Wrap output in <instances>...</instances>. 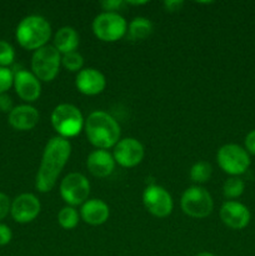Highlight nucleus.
Returning <instances> with one entry per match:
<instances>
[{"instance_id":"obj_1","label":"nucleus","mask_w":255,"mask_h":256,"mask_svg":"<svg viewBox=\"0 0 255 256\" xmlns=\"http://www.w3.org/2000/svg\"><path fill=\"white\" fill-rule=\"evenodd\" d=\"M72 155V144L68 139L52 136L45 144L39 169L35 178V188L39 192H49L56 185L58 178Z\"/></svg>"},{"instance_id":"obj_2","label":"nucleus","mask_w":255,"mask_h":256,"mask_svg":"<svg viewBox=\"0 0 255 256\" xmlns=\"http://www.w3.org/2000/svg\"><path fill=\"white\" fill-rule=\"evenodd\" d=\"M84 132L90 144L100 150L114 148L119 142L122 135L118 120L104 110H96L88 115Z\"/></svg>"},{"instance_id":"obj_3","label":"nucleus","mask_w":255,"mask_h":256,"mask_svg":"<svg viewBox=\"0 0 255 256\" xmlns=\"http://www.w3.org/2000/svg\"><path fill=\"white\" fill-rule=\"evenodd\" d=\"M15 38L20 46L35 52L48 45L52 38V25L42 15H28L18 24Z\"/></svg>"},{"instance_id":"obj_4","label":"nucleus","mask_w":255,"mask_h":256,"mask_svg":"<svg viewBox=\"0 0 255 256\" xmlns=\"http://www.w3.org/2000/svg\"><path fill=\"white\" fill-rule=\"evenodd\" d=\"M52 129L58 136L69 139L79 135L84 130L85 119L78 106L68 102L56 105L50 115Z\"/></svg>"},{"instance_id":"obj_5","label":"nucleus","mask_w":255,"mask_h":256,"mask_svg":"<svg viewBox=\"0 0 255 256\" xmlns=\"http://www.w3.org/2000/svg\"><path fill=\"white\" fill-rule=\"evenodd\" d=\"M180 208L185 215L192 219H205L214 210V200L205 188L192 185L182 192Z\"/></svg>"},{"instance_id":"obj_6","label":"nucleus","mask_w":255,"mask_h":256,"mask_svg":"<svg viewBox=\"0 0 255 256\" xmlns=\"http://www.w3.org/2000/svg\"><path fill=\"white\" fill-rule=\"evenodd\" d=\"M62 66V54L52 45L35 50L32 56V72L44 82L55 80Z\"/></svg>"},{"instance_id":"obj_7","label":"nucleus","mask_w":255,"mask_h":256,"mask_svg":"<svg viewBox=\"0 0 255 256\" xmlns=\"http://www.w3.org/2000/svg\"><path fill=\"white\" fill-rule=\"evenodd\" d=\"M92 30L95 36L104 42H115L128 32V22L119 12H100L94 18Z\"/></svg>"},{"instance_id":"obj_8","label":"nucleus","mask_w":255,"mask_h":256,"mask_svg":"<svg viewBox=\"0 0 255 256\" xmlns=\"http://www.w3.org/2000/svg\"><path fill=\"white\" fill-rule=\"evenodd\" d=\"M216 162L220 169L230 176H240L250 166V155L238 144H225L218 150Z\"/></svg>"},{"instance_id":"obj_9","label":"nucleus","mask_w":255,"mask_h":256,"mask_svg":"<svg viewBox=\"0 0 255 256\" xmlns=\"http://www.w3.org/2000/svg\"><path fill=\"white\" fill-rule=\"evenodd\" d=\"M60 196L69 206L82 205L90 195V182L85 175L80 172H70L59 185Z\"/></svg>"},{"instance_id":"obj_10","label":"nucleus","mask_w":255,"mask_h":256,"mask_svg":"<svg viewBox=\"0 0 255 256\" xmlns=\"http://www.w3.org/2000/svg\"><path fill=\"white\" fill-rule=\"evenodd\" d=\"M142 204L148 212L155 218L169 216L174 209V202L165 188L160 185H149L142 192Z\"/></svg>"},{"instance_id":"obj_11","label":"nucleus","mask_w":255,"mask_h":256,"mask_svg":"<svg viewBox=\"0 0 255 256\" xmlns=\"http://www.w3.org/2000/svg\"><path fill=\"white\" fill-rule=\"evenodd\" d=\"M115 162L122 168H134L142 162L145 155L144 145L135 138H124L112 148Z\"/></svg>"},{"instance_id":"obj_12","label":"nucleus","mask_w":255,"mask_h":256,"mask_svg":"<svg viewBox=\"0 0 255 256\" xmlns=\"http://www.w3.org/2000/svg\"><path fill=\"white\" fill-rule=\"evenodd\" d=\"M40 210H42V204L39 199L34 194L24 192L12 202L10 214L12 219L19 224H28L34 222L39 216Z\"/></svg>"},{"instance_id":"obj_13","label":"nucleus","mask_w":255,"mask_h":256,"mask_svg":"<svg viewBox=\"0 0 255 256\" xmlns=\"http://www.w3.org/2000/svg\"><path fill=\"white\" fill-rule=\"evenodd\" d=\"M219 216L222 224L232 230H242L249 225L252 219L250 210L236 200L225 202L220 208Z\"/></svg>"},{"instance_id":"obj_14","label":"nucleus","mask_w":255,"mask_h":256,"mask_svg":"<svg viewBox=\"0 0 255 256\" xmlns=\"http://www.w3.org/2000/svg\"><path fill=\"white\" fill-rule=\"evenodd\" d=\"M14 86L18 96L25 102H36L42 95V82L29 70H18L14 72Z\"/></svg>"},{"instance_id":"obj_15","label":"nucleus","mask_w":255,"mask_h":256,"mask_svg":"<svg viewBox=\"0 0 255 256\" xmlns=\"http://www.w3.org/2000/svg\"><path fill=\"white\" fill-rule=\"evenodd\" d=\"M75 86L78 92L86 96L102 94L106 88V78L95 68H84L75 76Z\"/></svg>"},{"instance_id":"obj_16","label":"nucleus","mask_w":255,"mask_h":256,"mask_svg":"<svg viewBox=\"0 0 255 256\" xmlns=\"http://www.w3.org/2000/svg\"><path fill=\"white\" fill-rule=\"evenodd\" d=\"M40 119V114L35 106L30 104L18 105L8 114L10 126L19 132H29L34 129Z\"/></svg>"},{"instance_id":"obj_17","label":"nucleus","mask_w":255,"mask_h":256,"mask_svg":"<svg viewBox=\"0 0 255 256\" xmlns=\"http://www.w3.org/2000/svg\"><path fill=\"white\" fill-rule=\"evenodd\" d=\"M80 219L88 225L99 226L105 224L110 216L109 205L102 199H88L80 208Z\"/></svg>"},{"instance_id":"obj_18","label":"nucleus","mask_w":255,"mask_h":256,"mask_svg":"<svg viewBox=\"0 0 255 256\" xmlns=\"http://www.w3.org/2000/svg\"><path fill=\"white\" fill-rule=\"evenodd\" d=\"M114 156L108 150L96 149L89 154L86 159V168L90 174L95 178H108L115 170Z\"/></svg>"},{"instance_id":"obj_19","label":"nucleus","mask_w":255,"mask_h":256,"mask_svg":"<svg viewBox=\"0 0 255 256\" xmlns=\"http://www.w3.org/2000/svg\"><path fill=\"white\" fill-rule=\"evenodd\" d=\"M52 46L62 55L76 52L79 46V34L72 26H62L52 38Z\"/></svg>"},{"instance_id":"obj_20","label":"nucleus","mask_w":255,"mask_h":256,"mask_svg":"<svg viewBox=\"0 0 255 256\" xmlns=\"http://www.w3.org/2000/svg\"><path fill=\"white\" fill-rule=\"evenodd\" d=\"M152 32H154V24L152 20L144 16H138L128 24L126 34L134 42H142V40L148 39L152 34Z\"/></svg>"},{"instance_id":"obj_21","label":"nucleus","mask_w":255,"mask_h":256,"mask_svg":"<svg viewBox=\"0 0 255 256\" xmlns=\"http://www.w3.org/2000/svg\"><path fill=\"white\" fill-rule=\"evenodd\" d=\"M80 220V214L74 206H66L62 208L60 212H58V222L60 226L65 230H72L78 226Z\"/></svg>"},{"instance_id":"obj_22","label":"nucleus","mask_w":255,"mask_h":256,"mask_svg":"<svg viewBox=\"0 0 255 256\" xmlns=\"http://www.w3.org/2000/svg\"><path fill=\"white\" fill-rule=\"evenodd\" d=\"M212 175V166L206 162H198L190 168L189 176L192 182L196 185L205 184L210 180Z\"/></svg>"},{"instance_id":"obj_23","label":"nucleus","mask_w":255,"mask_h":256,"mask_svg":"<svg viewBox=\"0 0 255 256\" xmlns=\"http://www.w3.org/2000/svg\"><path fill=\"white\" fill-rule=\"evenodd\" d=\"M245 190V182L239 176H230L222 185V194L226 199L234 200L242 195Z\"/></svg>"},{"instance_id":"obj_24","label":"nucleus","mask_w":255,"mask_h":256,"mask_svg":"<svg viewBox=\"0 0 255 256\" xmlns=\"http://www.w3.org/2000/svg\"><path fill=\"white\" fill-rule=\"evenodd\" d=\"M62 66H64L70 72H79L84 69V58L80 52H72L62 55Z\"/></svg>"},{"instance_id":"obj_25","label":"nucleus","mask_w":255,"mask_h":256,"mask_svg":"<svg viewBox=\"0 0 255 256\" xmlns=\"http://www.w3.org/2000/svg\"><path fill=\"white\" fill-rule=\"evenodd\" d=\"M15 60V50L12 44L5 40H0V66L8 68Z\"/></svg>"},{"instance_id":"obj_26","label":"nucleus","mask_w":255,"mask_h":256,"mask_svg":"<svg viewBox=\"0 0 255 256\" xmlns=\"http://www.w3.org/2000/svg\"><path fill=\"white\" fill-rule=\"evenodd\" d=\"M14 84V72L9 68L0 66V95L6 94Z\"/></svg>"},{"instance_id":"obj_27","label":"nucleus","mask_w":255,"mask_h":256,"mask_svg":"<svg viewBox=\"0 0 255 256\" xmlns=\"http://www.w3.org/2000/svg\"><path fill=\"white\" fill-rule=\"evenodd\" d=\"M102 10L108 12H118L120 9H122L125 4V2L122 0H104V2H100Z\"/></svg>"},{"instance_id":"obj_28","label":"nucleus","mask_w":255,"mask_h":256,"mask_svg":"<svg viewBox=\"0 0 255 256\" xmlns=\"http://www.w3.org/2000/svg\"><path fill=\"white\" fill-rule=\"evenodd\" d=\"M10 208H12V202H10L9 196L4 192H0V220L8 216L10 212Z\"/></svg>"},{"instance_id":"obj_29","label":"nucleus","mask_w":255,"mask_h":256,"mask_svg":"<svg viewBox=\"0 0 255 256\" xmlns=\"http://www.w3.org/2000/svg\"><path fill=\"white\" fill-rule=\"evenodd\" d=\"M12 232L10 230V228L8 225L0 222V246H4V245L9 244L12 242Z\"/></svg>"},{"instance_id":"obj_30","label":"nucleus","mask_w":255,"mask_h":256,"mask_svg":"<svg viewBox=\"0 0 255 256\" xmlns=\"http://www.w3.org/2000/svg\"><path fill=\"white\" fill-rule=\"evenodd\" d=\"M244 148L249 155H255V129L248 132L244 140Z\"/></svg>"},{"instance_id":"obj_31","label":"nucleus","mask_w":255,"mask_h":256,"mask_svg":"<svg viewBox=\"0 0 255 256\" xmlns=\"http://www.w3.org/2000/svg\"><path fill=\"white\" fill-rule=\"evenodd\" d=\"M12 99L8 94L0 95V112L9 114L12 110Z\"/></svg>"},{"instance_id":"obj_32","label":"nucleus","mask_w":255,"mask_h":256,"mask_svg":"<svg viewBox=\"0 0 255 256\" xmlns=\"http://www.w3.org/2000/svg\"><path fill=\"white\" fill-rule=\"evenodd\" d=\"M162 5H164V9L166 12H176L182 9V5H184V2H182V0H166Z\"/></svg>"},{"instance_id":"obj_33","label":"nucleus","mask_w":255,"mask_h":256,"mask_svg":"<svg viewBox=\"0 0 255 256\" xmlns=\"http://www.w3.org/2000/svg\"><path fill=\"white\" fill-rule=\"evenodd\" d=\"M126 5H134V6H140V5H146L148 2H125Z\"/></svg>"},{"instance_id":"obj_34","label":"nucleus","mask_w":255,"mask_h":256,"mask_svg":"<svg viewBox=\"0 0 255 256\" xmlns=\"http://www.w3.org/2000/svg\"><path fill=\"white\" fill-rule=\"evenodd\" d=\"M194 256H216L215 254H212V252H198L196 255Z\"/></svg>"}]
</instances>
